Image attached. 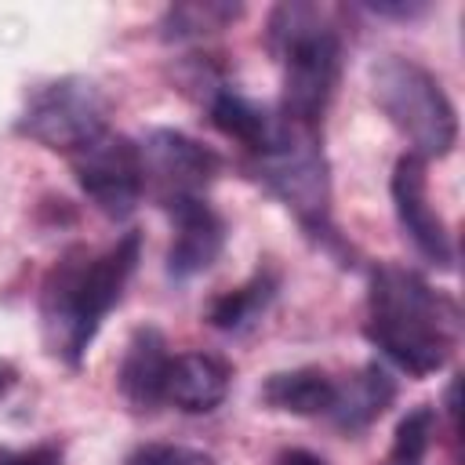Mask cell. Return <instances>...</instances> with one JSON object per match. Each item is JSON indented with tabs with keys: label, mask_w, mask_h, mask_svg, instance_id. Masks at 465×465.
Returning <instances> with one entry per match:
<instances>
[{
	"label": "cell",
	"mask_w": 465,
	"mask_h": 465,
	"mask_svg": "<svg viewBox=\"0 0 465 465\" xmlns=\"http://www.w3.org/2000/svg\"><path fill=\"white\" fill-rule=\"evenodd\" d=\"M105 120H109V98L94 80L54 76L25 94V105L18 113V134L40 142L44 149L73 156L109 131Z\"/></svg>",
	"instance_id": "obj_6"
},
{
	"label": "cell",
	"mask_w": 465,
	"mask_h": 465,
	"mask_svg": "<svg viewBox=\"0 0 465 465\" xmlns=\"http://www.w3.org/2000/svg\"><path fill=\"white\" fill-rule=\"evenodd\" d=\"M374 15H396V18H411V15H421L425 11V4H367Z\"/></svg>",
	"instance_id": "obj_21"
},
{
	"label": "cell",
	"mask_w": 465,
	"mask_h": 465,
	"mask_svg": "<svg viewBox=\"0 0 465 465\" xmlns=\"http://www.w3.org/2000/svg\"><path fill=\"white\" fill-rule=\"evenodd\" d=\"M207 113H211V124L222 134L236 138L251 156L258 149H265L272 142L276 127H280V113H272L269 105H258L254 98H247V94H240L225 84H218L207 94Z\"/></svg>",
	"instance_id": "obj_14"
},
{
	"label": "cell",
	"mask_w": 465,
	"mask_h": 465,
	"mask_svg": "<svg viewBox=\"0 0 465 465\" xmlns=\"http://www.w3.org/2000/svg\"><path fill=\"white\" fill-rule=\"evenodd\" d=\"M73 174L84 189V196L105 214V218H127L142 193H145V171H142V149L116 131L98 134L91 145L69 156Z\"/></svg>",
	"instance_id": "obj_7"
},
{
	"label": "cell",
	"mask_w": 465,
	"mask_h": 465,
	"mask_svg": "<svg viewBox=\"0 0 465 465\" xmlns=\"http://www.w3.org/2000/svg\"><path fill=\"white\" fill-rule=\"evenodd\" d=\"M371 94L389 124L421 160L447 156L458 142V116L440 80L403 54H381L371 65Z\"/></svg>",
	"instance_id": "obj_4"
},
{
	"label": "cell",
	"mask_w": 465,
	"mask_h": 465,
	"mask_svg": "<svg viewBox=\"0 0 465 465\" xmlns=\"http://www.w3.org/2000/svg\"><path fill=\"white\" fill-rule=\"evenodd\" d=\"M11 385H15V371H11L7 363H0V400L7 396V389H11Z\"/></svg>",
	"instance_id": "obj_23"
},
{
	"label": "cell",
	"mask_w": 465,
	"mask_h": 465,
	"mask_svg": "<svg viewBox=\"0 0 465 465\" xmlns=\"http://www.w3.org/2000/svg\"><path fill=\"white\" fill-rule=\"evenodd\" d=\"M138 149H142L145 189H153L160 203H171L182 196H203V189L222 171V156L211 145H203L174 127L149 131Z\"/></svg>",
	"instance_id": "obj_8"
},
{
	"label": "cell",
	"mask_w": 465,
	"mask_h": 465,
	"mask_svg": "<svg viewBox=\"0 0 465 465\" xmlns=\"http://www.w3.org/2000/svg\"><path fill=\"white\" fill-rule=\"evenodd\" d=\"M432 429H436V411L432 407H414L400 418L392 447L385 454L381 465H421L432 443Z\"/></svg>",
	"instance_id": "obj_18"
},
{
	"label": "cell",
	"mask_w": 465,
	"mask_h": 465,
	"mask_svg": "<svg viewBox=\"0 0 465 465\" xmlns=\"http://www.w3.org/2000/svg\"><path fill=\"white\" fill-rule=\"evenodd\" d=\"M367 341L400 371L436 374L458 338V309L425 276L403 265H378L367 287Z\"/></svg>",
	"instance_id": "obj_2"
},
{
	"label": "cell",
	"mask_w": 465,
	"mask_h": 465,
	"mask_svg": "<svg viewBox=\"0 0 465 465\" xmlns=\"http://www.w3.org/2000/svg\"><path fill=\"white\" fill-rule=\"evenodd\" d=\"M389 193H392V207H396V222L403 229V236L411 240V247L440 265V269H450L454 262V251H450V232L440 218V211L429 203V174H425V160L407 153L396 160L392 167V182H389Z\"/></svg>",
	"instance_id": "obj_9"
},
{
	"label": "cell",
	"mask_w": 465,
	"mask_h": 465,
	"mask_svg": "<svg viewBox=\"0 0 465 465\" xmlns=\"http://www.w3.org/2000/svg\"><path fill=\"white\" fill-rule=\"evenodd\" d=\"M167 367H171V352H167V338L160 334V327L145 323L131 334L124 360H120V392L134 411H153L156 403H163V381H167Z\"/></svg>",
	"instance_id": "obj_12"
},
{
	"label": "cell",
	"mask_w": 465,
	"mask_h": 465,
	"mask_svg": "<svg viewBox=\"0 0 465 465\" xmlns=\"http://www.w3.org/2000/svg\"><path fill=\"white\" fill-rule=\"evenodd\" d=\"M229 385H232V371L225 360L211 352H182L171 356L163 403H174L185 414H207L229 396Z\"/></svg>",
	"instance_id": "obj_11"
},
{
	"label": "cell",
	"mask_w": 465,
	"mask_h": 465,
	"mask_svg": "<svg viewBox=\"0 0 465 465\" xmlns=\"http://www.w3.org/2000/svg\"><path fill=\"white\" fill-rule=\"evenodd\" d=\"M262 400L272 411H287V414H302V418H316L327 414L334 403V378L320 367H294V371H280L269 374L262 385Z\"/></svg>",
	"instance_id": "obj_15"
},
{
	"label": "cell",
	"mask_w": 465,
	"mask_h": 465,
	"mask_svg": "<svg viewBox=\"0 0 465 465\" xmlns=\"http://www.w3.org/2000/svg\"><path fill=\"white\" fill-rule=\"evenodd\" d=\"M269 44L283 62V102L280 113L316 131L338 76H341V40L323 22L316 4H280L269 18Z\"/></svg>",
	"instance_id": "obj_3"
},
{
	"label": "cell",
	"mask_w": 465,
	"mask_h": 465,
	"mask_svg": "<svg viewBox=\"0 0 465 465\" xmlns=\"http://www.w3.org/2000/svg\"><path fill=\"white\" fill-rule=\"evenodd\" d=\"M276 287H280V280H276V272H269V269H258L243 287H236V291H229V294H222V298H214L211 302V309H207V320L218 327V331H247L254 320H262V312L272 305V298H276Z\"/></svg>",
	"instance_id": "obj_16"
},
{
	"label": "cell",
	"mask_w": 465,
	"mask_h": 465,
	"mask_svg": "<svg viewBox=\"0 0 465 465\" xmlns=\"http://www.w3.org/2000/svg\"><path fill=\"white\" fill-rule=\"evenodd\" d=\"M254 171L312 236H331V174L316 131L280 113L272 142L254 153Z\"/></svg>",
	"instance_id": "obj_5"
},
{
	"label": "cell",
	"mask_w": 465,
	"mask_h": 465,
	"mask_svg": "<svg viewBox=\"0 0 465 465\" xmlns=\"http://www.w3.org/2000/svg\"><path fill=\"white\" fill-rule=\"evenodd\" d=\"M0 465H62V447L58 443H36L29 450L0 447Z\"/></svg>",
	"instance_id": "obj_20"
},
{
	"label": "cell",
	"mask_w": 465,
	"mask_h": 465,
	"mask_svg": "<svg viewBox=\"0 0 465 465\" xmlns=\"http://www.w3.org/2000/svg\"><path fill=\"white\" fill-rule=\"evenodd\" d=\"M174 225L171 247H167V276L171 280H193L196 272L211 269L214 258L225 247V222L203 196H182L163 203Z\"/></svg>",
	"instance_id": "obj_10"
},
{
	"label": "cell",
	"mask_w": 465,
	"mask_h": 465,
	"mask_svg": "<svg viewBox=\"0 0 465 465\" xmlns=\"http://www.w3.org/2000/svg\"><path fill=\"white\" fill-rule=\"evenodd\" d=\"M243 7L225 4V0H196V4H174L163 18V36L167 40H185V36H207L229 25Z\"/></svg>",
	"instance_id": "obj_17"
},
{
	"label": "cell",
	"mask_w": 465,
	"mask_h": 465,
	"mask_svg": "<svg viewBox=\"0 0 465 465\" xmlns=\"http://www.w3.org/2000/svg\"><path fill=\"white\" fill-rule=\"evenodd\" d=\"M276 465H323V458H316V454H309V450H287Z\"/></svg>",
	"instance_id": "obj_22"
},
{
	"label": "cell",
	"mask_w": 465,
	"mask_h": 465,
	"mask_svg": "<svg viewBox=\"0 0 465 465\" xmlns=\"http://www.w3.org/2000/svg\"><path fill=\"white\" fill-rule=\"evenodd\" d=\"M392 400H396L392 374L378 363H363L345 381H334V403H331L327 418L345 432H360L374 418H381Z\"/></svg>",
	"instance_id": "obj_13"
},
{
	"label": "cell",
	"mask_w": 465,
	"mask_h": 465,
	"mask_svg": "<svg viewBox=\"0 0 465 465\" xmlns=\"http://www.w3.org/2000/svg\"><path fill=\"white\" fill-rule=\"evenodd\" d=\"M142 236L124 232L105 251L73 247L65 251L40 287V327L44 341L58 360L80 367L102 320L124 298V287L138 265Z\"/></svg>",
	"instance_id": "obj_1"
},
{
	"label": "cell",
	"mask_w": 465,
	"mask_h": 465,
	"mask_svg": "<svg viewBox=\"0 0 465 465\" xmlns=\"http://www.w3.org/2000/svg\"><path fill=\"white\" fill-rule=\"evenodd\" d=\"M127 465H218L207 450L196 447H182V443H145L138 447Z\"/></svg>",
	"instance_id": "obj_19"
}]
</instances>
